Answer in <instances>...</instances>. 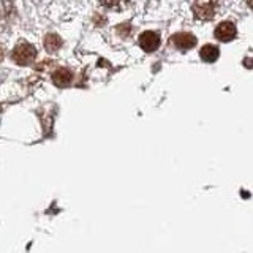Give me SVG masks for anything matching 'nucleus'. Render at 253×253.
Masks as SVG:
<instances>
[{"label":"nucleus","instance_id":"obj_1","mask_svg":"<svg viewBox=\"0 0 253 253\" xmlns=\"http://www.w3.org/2000/svg\"><path fill=\"white\" fill-rule=\"evenodd\" d=\"M37 49L30 43H19L11 52V59L18 63V65H29L35 60Z\"/></svg>","mask_w":253,"mask_h":253},{"label":"nucleus","instance_id":"obj_2","mask_svg":"<svg viewBox=\"0 0 253 253\" xmlns=\"http://www.w3.org/2000/svg\"><path fill=\"white\" fill-rule=\"evenodd\" d=\"M139 46L146 52L157 51L158 46H160V35H158L157 32H152V30L142 32V34L139 35Z\"/></svg>","mask_w":253,"mask_h":253},{"label":"nucleus","instance_id":"obj_3","mask_svg":"<svg viewBox=\"0 0 253 253\" xmlns=\"http://www.w3.org/2000/svg\"><path fill=\"white\" fill-rule=\"evenodd\" d=\"M172 44L180 51H187L190 47H193L196 44V38L193 34H188V32H179V34L172 35L171 38Z\"/></svg>","mask_w":253,"mask_h":253},{"label":"nucleus","instance_id":"obj_4","mask_svg":"<svg viewBox=\"0 0 253 253\" xmlns=\"http://www.w3.org/2000/svg\"><path fill=\"white\" fill-rule=\"evenodd\" d=\"M217 5L213 2H196L193 5V13L198 19H211L215 14Z\"/></svg>","mask_w":253,"mask_h":253},{"label":"nucleus","instance_id":"obj_5","mask_svg":"<svg viewBox=\"0 0 253 253\" xmlns=\"http://www.w3.org/2000/svg\"><path fill=\"white\" fill-rule=\"evenodd\" d=\"M236 37V26L229 21L220 22L215 29V38H218L220 42H231Z\"/></svg>","mask_w":253,"mask_h":253},{"label":"nucleus","instance_id":"obj_6","mask_svg":"<svg viewBox=\"0 0 253 253\" xmlns=\"http://www.w3.org/2000/svg\"><path fill=\"white\" fill-rule=\"evenodd\" d=\"M73 81V73L68 68H57L52 73V83L57 87H67Z\"/></svg>","mask_w":253,"mask_h":253},{"label":"nucleus","instance_id":"obj_7","mask_svg":"<svg viewBox=\"0 0 253 253\" xmlns=\"http://www.w3.org/2000/svg\"><path fill=\"white\" fill-rule=\"evenodd\" d=\"M218 55H220V51H218V47L217 46H213V44H204L201 47V51H200V57L204 60V62H215L218 59Z\"/></svg>","mask_w":253,"mask_h":253},{"label":"nucleus","instance_id":"obj_8","mask_svg":"<svg viewBox=\"0 0 253 253\" xmlns=\"http://www.w3.org/2000/svg\"><path fill=\"white\" fill-rule=\"evenodd\" d=\"M44 47L47 52H57L62 47V38L57 34H47L44 38Z\"/></svg>","mask_w":253,"mask_h":253},{"label":"nucleus","instance_id":"obj_9","mask_svg":"<svg viewBox=\"0 0 253 253\" xmlns=\"http://www.w3.org/2000/svg\"><path fill=\"white\" fill-rule=\"evenodd\" d=\"M2 59H3V47L0 46V60H2Z\"/></svg>","mask_w":253,"mask_h":253}]
</instances>
